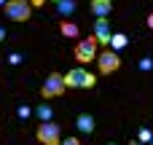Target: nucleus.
<instances>
[{
  "label": "nucleus",
  "mask_w": 153,
  "mask_h": 145,
  "mask_svg": "<svg viewBox=\"0 0 153 145\" xmlns=\"http://www.w3.org/2000/svg\"><path fill=\"white\" fill-rule=\"evenodd\" d=\"M129 145H143V143H137V140H134V143H129Z\"/></svg>",
  "instance_id": "nucleus-23"
},
{
  "label": "nucleus",
  "mask_w": 153,
  "mask_h": 145,
  "mask_svg": "<svg viewBox=\"0 0 153 145\" xmlns=\"http://www.w3.org/2000/svg\"><path fill=\"white\" fill-rule=\"evenodd\" d=\"M108 46H110V51H116V54H118L121 48H126V46H129V38H126L124 32H113V35H110V43H108Z\"/></svg>",
  "instance_id": "nucleus-13"
},
{
  "label": "nucleus",
  "mask_w": 153,
  "mask_h": 145,
  "mask_svg": "<svg viewBox=\"0 0 153 145\" xmlns=\"http://www.w3.org/2000/svg\"><path fill=\"white\" fill-rule=\"evenodd\" d=\"M113 11V0H91V13L97 19H108Z\"/></svg>",
  "instance_id": "nucleus-9"
},
{
  "label": "nucleus",
  "mask_w": 153,
  "mask_h": 145,
  "mask_svg": "<svg viewBox=\"0 0 153 145\" xmlns=\"http://www.w3.org/2000/svg\"><path fill=\"white\" fill-rule=\"evenodd\" d=\"M35 137L40 145H62V129L54 121H43V124H38Z\"/></svg>",
  "instance_id": "nucleus-3"
},
{
  "label": "nucleus",
  "mask_w": 153,
  "mask_h": 145,
  "mask_svg": "<svg viewBox=\"0 0 153 145\" xmlns=\"http://www.w3.org/2000/svg\"><path fill=\"white\" fill-rule=\"evenodd\" d=\"M16 116H19V118H22V121H27V118H30V116H32V110H30V108H27V105H19V110H16Z\"/></svg>",
  "instance_id": "nucleus-16"
},
{
  "label": "nucleus",
  "mask_w": 153,
  "mask_h": 145,
  "mask_svg": "<svg viewBox=\"0 0 153 145\" xmlns=\"http://www.w3.org/2000/svg\"><path fill=\"white\" fill-rule=\"evenodd\" d=\"M43 3H46V0H30V5H32V8H40Z\"/></svg>",
  "instance_id": "nucleus-21"
},
{
  "label": "nucleus",
  "mask_w": 153,
  "mask_h": 145,
  "mask_svg": "<svg viewBox=\"0 0 153 145\" xmlns=\"http://www.w3.org/2000/svg\"><path fill=\"white\" fill-rule=\"evenodd\" d=\"M110 19H94V30H91V38L97 40V46H108L110 43Z\"/></svg>",
  "instance_id": "nucleus-7"
},
{
  "label": "nucleus",
  "mask_w": 153,
  "mask_h": 145,
  "mask_svg": "<svg viewBox=\"0 0 153 145\" xmlns=\"http://www.w3.org/2000/svg\"><path fill=\"white\" fill-rule=\"evenodd\" d=\"M97 40L94 38H81L78 43H75V59L81 62V65H89V62H94L97 59Z\"/></svg>",
  "instance_id": "nucleus-5"
},
{
  "label": "nucleus",
  "mask_w": 153,
  "mask_h": 145,
  "mask_svg": "<svg viewBox=\"0 0 153 145\" xmlns=\"http://www.w3.org/2000/svg\"><path fill=\"white\" fill-rule=\"evenodd\" d=\"M32 116H35L40 124H43V121H54V108H51L48 102H40V105L32 110Z\"/></svg>",
  "instance_id": "nucleus-11"
},
{
  "label": "nucleus",
  "mask_w": 153,
  "mask_h": 145,
  "mask_svg": "<svg viewBox=\"0 0 153 145\" xmlns=\"http://www.w3.org/2000/svg\"><path fill=\"white\" fill-rule=\"evenodd\" d=\"M108 145H116V143H108Z\"/></svg>",
  "instance_id": "nucleus-25"
},
{
  "label": "nucleus",
  "mask_w": 153,
  "mask_h": 145,
  "mask_svg": "<svg viewBox=\"0 0 153 145\" xmlns=\"http://www.w3.org/2000/svg\"><path fill=\"white\" fill-rule=\"evenodd\" d=\"M97 67H100V73H102V75H113V73L121 67V57H118L116 51L105 48V51H100V54H97Z\"/></svg>",
  "instance_id": "nucleus-6"
},
{
  "label": "nucleus",
  "mask_w": 153,
  "mask_h": 145,
  "mask_svg": "<svg viewBox=\"0 0 153 145\" xmlns=\"http://www.w3.org/2000/svg\"><path fill=\"white\" fill-rule=\"evenodd\" d=\"M151 132H153V129L143 126V129H140V135H137V143H143V145H151Z\"/></svg>",
  "instance_id": "nucleus-14"
},
{
  "label": "nucleus",
  "mask_w": 153,
  "mask_h": 145,
  "mask_svg": "<svg viewBox=\"0 0 153 145\" xmlns=\"http://www.w3.org/2000/svg\"><path fill=\"white\" fill-rule=\"evenodd\" d=\"M5 3H8V0H0V8H3V5H5Z\"/></svg>",
  "instance_id": "nucleus-22"
},
{
  "label": "nucleus",
  "mask_w": 153,
  "mask_h": 145,
  "mask_svg": "<svg viewBox=\"0 0 153 145\" xmlns=\"http://www.w3.org/2000/svg\"><path fill=\"white\" fill-rule=\"evenodd\" d=\"M59 32H62L65 38H78V35H81L78 24H75V22H70V19H62V22H59Z\"/></svg>",
  "instance_id": "nucleus-12"
},
{
  "label": "nucleus",
  "mask_w": 153,
  "mask_h": 145,
  "mask_svg": "<svg viewBox=\"0 0 153 145\" xmlns=\"http://www.w3.org/2000/svg\"><path fill=\"white\" fill-rule=\"evenodd\" d=\"M5 38H8V30H5V27H3V24H0V43H3V40H5Z\"/></svg>",
  "instance_id": "nucleus-19"
},
{
  "label": "nucleus",
  "mask_w": 153,
  "mask_h": 145,
  "mask_svg": "<svg viewBox=\"0 0 153 145\" xmlns=\"http://www.w3.org/2000/svg\"><path fill=\"white\" fill-rule=\"evenodd\" d=\"M67 91V86H65V78H62V73H51L46 81H43V86H40V97L48 102V100H54V97H62Z\"/></svg>",
  "instance_id": "nucleus-4"
},
{
  "label": "nucleus",
  "mask_w": 153,
  "mask_h": 145,
  "mask_svg": "<svg viewBox=\"0 0 153 145\" xmlns=\"http://www.w3.org/2000/svg\"><path fill=\"white\" fill-rule=\"evenodd\" d=\"M62 145H81L78 137H67V140H62Z\"/></svg>",
  "instance_id": "nucleus-18"
},
{
  "label": "nucleus",
  "mask_w": 153,
  "mask_h": 145,
  "mask_svg": "<svg viewBox=\"0 0 153 145\" xmlns=\"http://www.w3.org/2000/svg\"><path fill=\"white\" fill-rule=\"evenodd\" d=\"M3 13H5L11 22H30L32 5H30V0H8V3L3 5Z\"/></svg>",
  "instance_id": "nucleus-2"
},
{
  "label": "nucleus",
  "mask_w": 153,
  "mask_h": 145,
  "mask_svg": "<svg viewBox=\"0 0 153 145\" xmlns=\"http://www.w3.org/2000/svg\"><path fill=\"white\" fill-rule=\"evenodd\" d=\"M137 67H140L143 73H151V70H153V59H151V57H143V59L137 62Z\"/></svg>",
  "instance_id": "nucleus-15"
},
{
  "label": "nucleus",
  "mask_w": 153,
  "mask_h": 145,
  "mask_svg": "<svg viewBox=\"0 0 153 145\" xmlns=\"http://www.w3.org/2000/svg\"><path fill=\"white\" fill-rule=\"evenodd\" d=\"M54 5H56V16L59 19H67V16H73L78 11V3L75 0H56Z\"/></svg>",
  "instance_id": "nucleus-10"
},
{
  "label": "nucleus",
  "mask_w": 153,
  "mask_h": 145,
  "mask_svg": "<svg viewBox=\"0 0 153 145\" xmlns=\"http://www.w3.org/2000/svg\"><path fill=\"white\" fill-rule=\"evenodd\" d=\"M151 145H153V132H151Z\"/></svg>",
  "instance_id": "nucleus-24"
},
{
  "label": "nucleus",
  "mask_w": 153,
  "mask_h": 145,
  "mask_svg": "<svg viewBox=\"0 0 153 145\" xmlns=\"http://www.w3.org/2000/svg\"><path fill=\"white\" fill-rule=\"evenodd\" d=\"M62 78H65V86L67 89H94V83H97V75L89 73L86 67H73Z\"/></svg>",
  "instance_id": "nucleus-1"
},
{
  "label": "nucleus",
  "mask_w": 153,
  "mask_h": 145,
  "mask_svg": "<svg viewBox=\"0 0 153 145\" xmlns=\"http://www.w3.org/2000/svg\"><path fill=\"white\" fill-rule=\"evenodd\" d=\"M22 59H24V57H22L19 51H11V54H8V65H22Z\"/></svg>",
  "instance_id": "nucleus-17"
},
{
  "label": "nucleus",
  "mask_w": 153,
  "mask_h": 145,
  "mask_svg": "<svg viewBox=\"0 0 153 145\" xmlns=\"http://www.w3.org/2000/svg\"><path fill=\"white\" fill-rule=\"evenodd\" d=\"M75 126H78V132H83V135H94L97 121H94V116H91V113H78Z\"/></svg>",
  "instance_id": "nucleus-8"
},
{
  "label": "nucleus",
  "mask_w": 153,
  "mask_h": 145,
  "mask_svg": "<svg viewBox=\"0 0 153 145\" xmlns=\"http://www.w3.org/2000/svg\"><path fill=\"white\" fill-rule=\"evenodd\" d=\"M145 24H148V30H153V11L148 13V19H145Z\"/></svg>",
  "instance_id": "nucleus-20"
}]
</instances>
